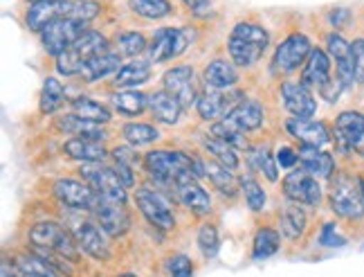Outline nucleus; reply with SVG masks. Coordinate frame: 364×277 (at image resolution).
Listing matches in <instances>:
<instances>
[{
	"label": "nucleus",
	"instance_id": "obj_7",
	"mask_svg": "<svg viewBox=\"0 0 364 277\" xmlns=\"http://www.w3.org/2000/svg\"><path fill=\"white\" fill-rule=\"evenodd\" d=\"M135 201H137L139 212L146 216V221L151 226H156L158 230H173L176 228V216L171 210L173 205L162 192L151 189V187H142V189H137Z\"/></svg>",
	"mask_w": 364,
	"mask_h": 277
},
{
	"label": "nucleus",
	"instance_id": "obj_52",
	"mask_svg": "<svg viewBox=\"0 0 364 277\" xmlns=\"http://www.w3.org/2000/svg\"><path fill=\"white\" fill-rule=\"evenodd\" d=\"M113 158H115L117 164H122V167H129V169H133L135 164L139 162V160H137V154H133V151H131L129 147H117V149L113 151Z\"/></svg>",
	"mask_w": 364,
	"mask_h": 277
},
{
	"label": "nucleus",
	"instance_id": "obj_9",
	"mask_svg": "<svg viewBox=\"0 0 364 277\" xmlns=\"http://www.w3.org/2000/svg\"><path fill=\"white\" fill-rule=\"evenodd\" d=\"M313 46L308 41L306 34H290L286 41H282V46L277 48L274 59H272V70L277 75H288L292 70H297L299 66L306 63V59L311 57Z\"/></svg>",
	"mask_w": 364,
	"mask_h": 277
},
{
	"label": "nucleus",
	"instance_id": "obj_55",
	"mask_svg": "<svg viewBox=\"0 0 364 277\" xmlns=\"http://www.w3.org/2000/svg\"><path fill=\"white\" fill-rule=\"evenodd\" d=\"M3 277H23L21 273H9V264H7V261H5V264H3Z\"/></svg>",
	"mask_w": 364,
	"mask_h": 277
},
{
	"label": "nucleus",
	"instance_id": "obj_23",
	"mask_svg": "<svg viewBox=\"0 0 364 277\" xmlns=\"http://www.w3.org/2000/svg\"><path fill=\"white\" fill-rule=\"evenodd\" d=\"M176 189V197L180 199V203L189 207L193 214H209L212 210V199H209V194L198 185L196 178H187V181H180L178 185H173Z\"/></svg>",
	"mask_w": 364,
	"mask_h": 277
},
{
	"label": "nucleus",
	"instance_id": "obj_49",
	"mask_svg": "<svg viewBox=\"0 0 364 277\" xmlns=\"http://www.w3.org/2000/svg\"><path fill=\"white\" fill-rule=\"evenodd\" d=\"M353 50V66H355V81L364 84V38H358L351 43Z\"/></svg>",
	"mask_w": 364,
	"mask_h": 277
},
{
	"label": "nucleus",
	"instance_id": "obj_42",
	"mask_svg": "<svg viewBox=\"0 0 364 277\" xmlns=\"http://www.w3.org/2000/svg\"><path fill=\"white\" fill-rule=\"evenodd\" d=\"M124 137L129 140L131 145L135 147H142V145H151V142H156L160 133L156 127H151V124H142V122H131V124H126V127L122 129Z\"/></svg>",
	"mask_w": 364,
	"mask_h": 277
},
{
	"label": "nucleus",
	"instance_id": "obj_50",
	"mask_svg": "<svg viewBox=\"0 0 364 277\" xmlns=\"http://www.w3.org/2000/svg\"><path fill=\"white\" fill-rule=\"evenodd\" d=\"M319 244L328 246V248H340V246L346 244V239L338 234V230H335V224H326L324 230H321V234H319Z\"/></svg>",
	"mask_w": 364,
	"mask_h": 277
},
{
	"label": "nucleus",
	"instance_id": "obj_25",
	"mask_svg": "<svg viewBox=\"0 0 364 277\" xmlns=\"http://www.w3.org/2000/svg\"><path fill=\"white\" fill-rule=\"evenodd\" d=\"M203 79L209 90H230L239 81V73H236L234 63L225 59H216L205 68Z\"/></svg>",
	"mask_w": 364,
	"mask_h": 277
},
{
	"label": "nucleus",
	"instance_id": "obj_28",
	"mask_svg": "<svg viewBox=\"0 0 364 277\" xmlns=\"http://www.w3.org/2000/svg\"><path fill=\"white\" fill-rule=\"evenodd\" d=\"M63 151L75 160L81 162H102L106 158V149L102 142H95V140H83V137H73L63 145Z\"/></svg>",
	"mask_w": 364,
	"mask_h": 277
},
{
	"label": "nucleus",
	"instance_id": "obj_16",
	"mask_svg": "<svg viewBox=\"0 0 364 277\" xmlns=\"http://www.w3.org/2000/svg\"><path fill=\"white\" fill-rule=\"evenodd\" d=\"M75 0H41L27 9V27L34 32H43L46 27L59 19H65L73 9Z\"/></svg>",
	"mask_w": 364,
	"mask_h": 277
},
{
	"label": "nucleus",
	"instance_id": "obj_38",
	"mask_svg": "<svg viewBox=\"0 0 364 277\" xmlns=\"http://www.w3.org/2000/svg\"><path fill=\"white\" fill-rule=\"evenodd\" d=\"M63 100H65V90L61 86V81L57 77H48L43 90H41V102H38L41 113H46V115L54 113V110L63 104Z\"/></svg>",
	"mask_w": 364,
	"mask_h": 277
},
{
	"label": "nucleus",
	"instance_id": "obj_13",
	"mask_svg": "<svg viewBox=\"0 0 364 277\" xmlns=\"http://www.w3.org/2000/svg\"><path fill=\"white\" fill-rule=\"evenodd\" d=\"M284 194L292 203H299V205L315 207L321 201V187L317 183V178L311 176L308 172H304L301 167L290 172L284 178Z\"/></svg>",
	"mask_w": 364,
	"mask_h": 277
},
{
	"label": "nucleus",
	"instance_id": "obj_51",
	"mask_svg": "<svg viewBox=\"0 0 364 277\" xmlns=\"http://www.w3.org/2000/svg\"><path fill=\"white\" fill-rule=\"evenodd\" d=\"M299 162V154L295 149H290V147H282L277 151V164L282 169H292L295 164Z\"/></svg>",
	"mask_w": 364,
	"mask_h": 277
},
{
	"label": "nucleus",
	"instance_id": "obj_44",
	"mask_svg": "<svg viewBox=\"0 0 364 277\" xmlns=\"http://www.w3.org/2000/svg\"><path fill=\"white\" fill-rule=\"evenodd\" d=\"M144 50H149V43L139 32H122L117 36V54L137 57V54H142Z\"/></svg>",
	"mask_w": 364,
	"mask_h": 277
},
{
	"label": "nucleus",
	"instance_id": "obj_53",
	"mask_svg": "<svg viewBox=\"0 0 364 277\" xmlns=\"http://www.w3.org/2000/svg\"><path fill=\"white\" fill-rule=\"evenodd\" d=\"M196 16H207L209 9H212V0H182Z\"/></svg>",
	"mask_w": 364,
	"mask_h": 277
},
{
	"label": "nucleus",
	"instance_id": "obj_45",
	"mask_svg": "<svg viewBox=\"0 0 364 277\" xmlns=\"http://www.w3.org/2000/svg\"><path fill=\"white\" fill-rule=\"evenodd\" d=\"M198 248L205 259H214L218 255V230L214 226H200L198 230Z\"/></svg>",
	"mask_w": 364,
	"mask_h": 277
},
{
	"label": "nucleus",
	"instance_id": "obj_10",
	"mask_svg": "<svg viewBox=\"0 0 364 277\" xmlns=\"http://www.w3.org/2000/svg\"><path fill=\"white\" fill-rule=\"evenodd\" d=\"M189 38L191 34L185 27H162L149 43V59L162 63V61H171L180 57V54L187 50Z\"/></svg>",
	"mask_w": 364,
	"mask_h": 277
},
{
	"label": "nucleus",
	"instance_id": "obj_6",
	"mask_svg": "<svg viewBox=\"0 0 364 277\" xmlns=\"http://www.w3.org/2000/svg\"><path fill=\"white\" fill-rule=\"evenodd\" d=\"M83 183H88L100 199L126 205V185L113 167H104L100 162H88L81 167Z\"/></svg>",
	"mask_w": 364,
	"mask_h": 277
},
{
	"label": "nucleus",
	"instance_id": "obj_47",
	"mask_svg": "<svg viewBox=\"0 0 364 277\" xmlns=\"http://www.w3.org/2000/svg\"><path fill=\"white\" fill-rule=\"evenodd\" d=\"M100 11H102V5L95 3V0H75L73 9H70L68 16L77 19V21H83V23H90Z\"/></svg>",
	"mask_w": 364,
	"mask_h": 277
},
{
	"label": "nucleus",
	"instance_id": "obj_46",
	"mask_svg": "<svg viewBox=\"0 0 364 277\" xmlns=\"http://www.w3.org/2000/svg\"><path fill=\"white\" fill-rule=\"evenodd\" d=\"M241 189L245 194V201L250 205V210L252 212H261L265 207V192L261 189V185L255 181V178H243Z\"/></svg>",
	"mask_w": 364,
	"mask_h": 277
},
{
	"label": "nucleus",
	"instance_id": "obj_43",
	"mask_svg": "<svg viewBox=\"0 0 364 277\" xmlns=\"http://www.w3.org/2000/svg\"><path fill=\"white\" fill-rule=\"evenodd\" d=\"M250 164H252V169H257V172L265 174V178H268V181H272V183L279 178L274 158H272V154L268 151V147H257V149H252V151H250Z\"/></svg>",
	"mask_w": 364,
	"mask_h": 277
},
{
	"label": "nucleus",
	"instance_id": "obj_32",
	"mask_svg": "<svg viewBox=\"0 0 364 277\" xmlns=\"http://www.w3.org/2000/svg\"><path fill=\"white\" fill-rule=\"evenodd\" d=\"M73 115L95 124L110 122V110L104 104L90 100V97H77V100H73Z\"/></svg>",
	"mask_w": 364,
	"mask_h": 277
},
{
	"label": "nucleus",
	"instance_id": "obj_19",
	"mask_svg": "<svg viewBox=\"0 0 364 277\" xmlns=\"http://www.w3.org/2000/svg\"><path fill=\"white\" fill-rule=\"evenodd\" d=\"M326 46H328V54H331L333 61H335L338 79L344 84V88H348L355 81V66H353L351 43H346V41L340 34H328Z\"/></svg>",
	"mask_w": 364,
	"mask_h": 277
},
{
	"label": "nucleus",
	"instance_id": "obj_24",
	"mask_svg": "<svg viewBox=\"0 0 364 277\" xmlns=\"http://www.w3.org/2000/svg\"><path fill=\"white\" fill-rule=\"evenodd\" d=\"M297 154H299V164H301L304 172H308L315 178H331L333 176L335 160H333L331 154H326V151H321L317 147L301 145Z\"/></svg>",
	"mask_w": 364,
	"mask_h": 277
},
{
	"label": "nucleus",
	"instance_id": "obj_57",
	"mask_svg": "<svg viewBox=\"0 0 364 277\" xmlns=\"http://www.w3.org/2000/svg\"><path fill=\"white\" fill-rule=\"evenodd\" d=\"M32 3H41V0H32Z\"/></svg>",
	"mask_w": 364,
	"mask_h": 277
},
{
	"label": "nucleus",
	"instance_id": "obj_34",
	"mask_svg": "<svg viewBox=\"0 0 364 277\" xmlns=\"http://www.w3.org/2000/svg\"><path fill=\"white\" fill-rule=\"evenodd\" d=\"M16 271L23 277H61L50 261L38 255H21L16 259Z\"/></svg>",
	"mask_w": 364,
	"mask_h": 277
},
{
	"label": "nucleus",
	"instance_id": "obj_3",
	"mask_svg": "<svg viewBox=\"0 0 364 277\" xmlns=\"http://www.w3.org/2000/svg\"><path fill=\"white\" fill-rule=\"evenodd\" d=\"M108 52V41L100 32L88 30L83 32L73 46H70L63 54L57 57V70L63 77L81 75V70L86 68L95 57Z\"/></svg>",
	"mask_w": 364,
	"mask_h": 277
},
{
	"label": "nucleus",
	"instance_id": "obj_4",
	"mask_svg": "<svg viewBox=\"0 0 364 277\" xmlns=\"http://www.w3.org/2000/svg\"><path fill=\"white\" fill-rule=\"evenodd\" d=\"M331 210L342 219H360L364 214V183L340 174L331 183Z\"/></svg>",
	"mask_w": 364,
	"mask_h": 277
},
{
	"label": "nucleus",
	"instance_id": "obj_31",
	"mask_svg": "<svg viewBox=\"0 0 364 277\" xmlns=\"http://www.w3.org/2000/svg\"><path fill=\"white\" fill-rule=\"evenodd\" d=\"M263 108L259 102L255 100H243L239 106L234 108V113L230 115V120H234L243 131H255L263 124Z\"/></svg>",
	"mask_w": 364,
	"mask_h": 277
},
{
	"label": "nucleus",
	"instance_id": "obj_30",
	"mask_svg": "<svg viewBox=\"0 0 364 277\" xmlns=\"http://www.w3.org/2000/svg\"><path fill=\"white\" fill-rule=\"evenodd\" d=\"M149 79H151V66L144 63V61H133V63L122 66V70L113 79V86L115 88H124V90H131L135 86L146 84Z\"/></svg>",
	"mask_w": 364,
	"mask_h": 277
},
{
	"label": "nucleus",
	"instance_id": "obj_12",
	"mask_svg": "<svg viewBox=\"0 0 364 277\" xmlns=\"http://www.w3.org/2000/svg\"><path fill=\"white\" fill-rule=\"evenodd\" d=\"M335 140L346 151L364 156V115L358 110H344L335 120Z\"/></svg>",
	"mask_w": 364,
	"mask_h": 277
},
{
	"label": "nucleus",
	"instance_id": "obj_40",
	"mask_svg": "<svg viewBox=\"0 0 364 277\" xmlns=\"http://www.w3.org/2000/svg\"><path fill=\"white\" fill-rule=\"evenodd\" d=\"M279 244H282V237H279L277 230L261 228L255 234V251H252V257H255V259H268L270 255H274L279 251Z\"/></svg>",
	"mask_w": 364,
	"mask_h": 277
},
{
	"label": "nucleus",
	"instance_id": "obj_21",
	"mask_svg": "<svg viewBox=\"0 0 364 277\" xmlns=\"http://www.w3.org/2000/svg\"><path fill=\"white\" fill-rule=\"evenodd\" d=\"M333 81L331 77V57L319 48H313L311 57L306 59L304 70H301V84L304 86H315L317 90H324Z\"/></svg>",
	"mask_w": 364,
	"mask_h": 277
},
{
	"label": "nucleus",
	"instance_id": "obj_2",
	"mask_svg": "<svg viewBox=\"0 0 364 277\" xmlns=\"http://www.w3.org/2000/svg\"><path fill=\"white\" fill-rule=\"evenodd\" d=\"M268 43H270V36L261 25L239 23L228 38V50H230L232 63L243 66V68L255 66L263 57V52L268 50Z\"/></svg>",
	"mask_w": 364,
	"mask_h": 277
},
{
	"label": "nucleus",
	"instance_id": "obj_48",
	"mask_svg": "<svg viewBox=\"0 0 364 277\" xmlns=\"http://www.w3.org/2000/svg\"><path fill=\"white\" fill-rule=\"evenodd\" d=\"M166 271L171 277H193V264L187 255H173L166 261Z\"/></svg>",
	"mask_w": 364,
	"mask_h": 277
},
{
	"label": "nucleus",
	"instance_id": "obj_5",
	"mask_svg": "<svg viewBox=\"0 0 364 277\" xmlns=\"http://www.w3.org/2000/svg\"><path fill=\"white\" fill-rule=\"evenodd\" d=\"M30 241L38 246L41 251H50L70 261H77L79 257L75 234H70L61 224H54V221H41V224L32 226Z\"/></svg>",
	"mask_w": 364,
	"mask_h": 277
},
{
	"label": "nucleus",
	"instance_id": "obj_36",
	"mask_svg": "<svg viewBox=\"0 0 364 277\" xmlns=\"http://www.w3.org/2000/svg\"><path fill=\"white\" fill-rule=\"evenodd\" d=\"M113 106L119 110L122 115L135 117L149 106V97L139 90H122L113 97Z\"/></svg>",
	"mask_w": 364,
	"mask_h": 277
},
{
	"label": "nucleus",
	"instance_id": "obj_56",
	"mask_svg": "<svg viewBox=\"0 0 364 277\" xmlns=\"http://www.w3.org/2000/svg\"><path fill=\"white\" fill-rule=\"evenodd\" d=\"M117 277H137V275H133V273H124V275H117Z\"/></svg>",
	"mask_w": 364,
	"mask_h": 277
},
{
	"label": "nucleus",
	"instance_id": "obj_37",
	"mask_svg": "<svg viewBox=\"0 0 364 277\" xmlns=\"http://www.w3.org/2000/svg\"><path fill=\"white\" fill-rule=\"evenodd\" d=\"M203 147L207 149V154H212V158L216 162L223 164V167H228L232 172L239 167V156L234 154V147H230L228 142H223V140H218V137L209 135L203 140Z\"/></svg>",
	"mask_w": 364,
	"mask_h": 277
},
{
	"label": "nucleus",
	"instance_id": "obj_39",
	"mask_svg": "<svg viewBox=\"0 0 364 277\" xmlns=\"http://www.w3.org/2000/svg\"><path fill=\"white\" fill-rule=\"evenodd\" d=\"M282 230L288 239H299L306 230V212L299 207V203H290L282 212Z\"/></svg>",
	"mask_w": 364,
	"mask_h": 277
},
{
	"label": "nucleus",
	"instance_id": "obj_33",
	"mask_svg": "<svg viewBox=\"0 0 364 277\" xmlns=\"http://www.w3.org/2000/svg\"><path fill=\"white\" fill-rule=\"evenodd\" d=\"M203 169H205V176L214 183V187L220 189V194H228V197H232V194L236 192V178H234L232 169L223 167V164L216 162V160L203 162Z\"/></svg>",
	"mask_w": 364,
	"mask_h": 277
},
{
	"label": "nucleus",
	"instance_id": "obj_17",
	"mask_svg": "<svg viewBox=\"0 0 364 277\" xmlns=\"http://www.w3.org/2000/svg\"><path fill=\"white\" fill-rule=\"evenodd\" d=\"M54 194H57V199L65 207H73V210H92L97 201V194L92 192L88 183H79V181H73V178H61V181H57Z\"/></svg>",
	"mask_w": 364,
	"mask_h": 277
},
{
	"label": "nucleus",
	"instance_id": "obj_20",
	"mask_svg": "<svg viewBox=\"0 0 364 277\" xmlns=\"http://www.w3.org/2000/svg\"><path fill=\"white\" fill-rule=\"evenodd\" d=\"M288 133L299 140L306 147H324L331 142V133L326 129L324 122H315V120H301V117H290L286 122Z\"/></svg>",
	"mask_w": 364,
	"mask_h": 277
},
{
	"label": "nucleus",
	"instance_id": "obj_1",
	"mask_svg": "<svg viewBox=\"0 0 364 277\" xmlns=\"http://www.w3.org/2000/svg\"><path fill=\"white\" fill-rule=\"evenodd\" d=\"M144 167L151 174V178H156L158 183L166 187H173L180 181H187V178L205 176L203 162L182 154V151H166V149L149 151L144 156Z\"/></svg>",
	"mask_w": 364,
	"mask_h": 277
},
{
	"label": "nucleus",
	"instance_id": "obj_27",
	"mask_svg": "<svg viewBox=\"0 0 364 277\" xmlns=\"http://www.w3.org/2000/svg\"><path fill=\"white\" fill-rule=\"evenodd\" d=\"M149 108L156 120L164 124H178L182 115V104L166 90H158L149 97Z\"/></svg>",
	"mask_w": 364,
	"mask_h": 277
},
{
	"label": "nucleus",
	"instance_id": "obj_54",
	"mask_svg": "<svg viewBox=\"0 0 364 277\" xmlns=\"http://www.w3.org/2000/svg\"><path fill=\"white\" fill-rule=\"evenodd\" d=\"M348 19H351V14H348V9H335L331 14V23L335 27H344L348 23Z\"/></svg>",
	"mask_w": 364,
	"mask_h": 277
},
{
	"label": "nucleus",
	"instance_id": "obj_18",
	"mask_svg": "<svg viewBox=\"0 0 364 277\" xmlns=\"http://www.w3.org/2000/svg\"><path fill=\"white\" fill-rule=\"evenodd\" d=\"M282 97L284 104L295 117L301 120H311L317 113V102L313 93L308 90V86H304L301 81H286L282 86Z\"/></svg>",
	"mask_w": 364,
	"mask_h": 277
},
{
	"label": "nucleus",
	"instance_id": "obj_15",
	"mask_svg": "<svg viewBox=\"0 0 364 277\" xmlns=\"http://www.w3.org/2000/svg\"><path fill=\"white\" fill-rule=\"evenodd\" d=\"M164 90L173 95L182 104V108H189L191 104H198V93L193 84V70L189 66H176L171 70H166L162 77Z\"/></svg>",
	"mask_w": 364,
	"mask_h": 277
},
{
	"label": "nucleus",
	"instance_id": "obj_26",
	"mask_svg": "<svg viewBox=\"0 0 364 277\" xmlns=\"http://www.w3.org/2000/svg\"><path fill=\"white\" fill-rule=\"evenodd\" d=\"M57 129L68 133V135L83 137V140H95V142H102L104 137H106V131L102 129V124L81 120L77 115H63V117H59L57 120Z\"/></svg>",
	"mask_w": 364,
	"mask_h": 277
},
{
	"label": "nucleus",
	"instance_id": "obj_11",
	"mask_svg": "<svg viewBox=\"0 0 364 277\" xmlns=\"http://www.w3.org/2000/svg\"><path fill=\"white\" fill-rule=\"evenodd\" d=\"M245 100L243 93L239 90H207L198 97V115L207 122L225 120L234 113V108Z\"/></svg>",
	"mask_w": 364,
	"mask_h": 277
},
{
	"label": "nucleus",
	"instance_id": "obj_35",
	"mask_svg": "<svg viewBox=\"0 0 364 277\" xmlns=\"http://www.w3.org/2000/svg\"><path fill=\"white\" fill-rule=\"evenodd\" d=\"M243 133L245 131L230 117L214 122V127H212V135L218 137V140H223V142H228L234 149H247V140H245Z\"/></svg>",
	"mask_w": 364,
	"mask_h": 277
},
{
	"label": "nucleus",
	"instance_id": "obj_29",
	"mask_svg": "<svg viewBox=\"0 0 364 277\" xmlns=\"http://www.w3.org/2000/svg\"><path fill=\"white\" fill-rule=\"evenodd\" d=\"M122 59L117 52H106V54H100V57H95L86 68L81 70V77L83 81H97V79H104L108 75H117L122 70Z\"/></svg>",
	"mask_w": 364,
	"mask_h": 277
},
{
	"label": "nucleus",
	"instance_id": "obj_8",
	"mask_svg": "<svg viewBox=\"0 0 364 277\" xmlns=\"http://www.w3.org/2000/svg\"><path fill=\"white\" fill-rule=\"evenodd\" d=\"M83 32H88L86 23L65 16V19L50 23L46 30L41 32V43H43L48 54H52V57H59V54H63Z\"/></svg>",
	"mask_w": 364,
	"mask_h": 277
},
{
	"label": "nucleus",
	"instance_id": "obj_14",
	"mask_svg": "<svg viewBox=\"0 0 364 277\" xmlns=\"http://www.w3.org/2000/svg\"><path fill=\"white\" fill-rule=\"evenodd\" d=\"M92 214L108 237H122V234L131 226V216L122 203H113V201H106V199L97 197Z\"/></svg>",
	"mask_w": 364,
	"mask_h": 277
},
{
	"label": "nucleus",
	"instance_id": "obj_22",
	"mask_svg": "<svg viewBox=\"0 0 364 277\" xmlns=\"http://www.w3.org/2000/svg\"><path fill=\"white\" fill-rule=\"evenodd\" d=\"M104 230H100L95 224H79L75 228V239H77V246L81 248L83 253L95 257V259H100V261H106L110 257V251H108V244L104 239Z\"/></svg>",
	"mask_w": 364,
	"mask_h": 277
},
{
	"label": "nucleus",
	"instance_id": "obj_41",
	"mask_svg": "<svg viewBox=\"0 0 364 277\" xmlns=\"http://www.w3.org/2000/svg\"><path fill=\"white\" fill-rule=\"evenodd\" d=\"M129 7L137 14L151 21L164 19L171 14V3L169 0H129Z\"/></svg>",
	"mask_w": 364,
	"mask_h": 277
}]
</instances>
